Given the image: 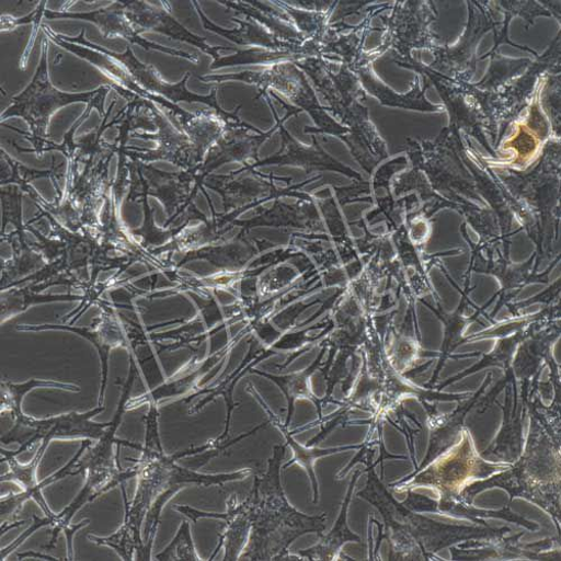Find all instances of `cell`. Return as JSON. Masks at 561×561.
I'll return each mask as SVG.
<instances>
[{"mask_svg": "<svg viewBox=\"0 0 561 561\" xmlns=\"http://www.w3.org/2000/svg\"><path fill=\"white\" fill-rule=\"evenodd\" d=\"M50 444L49 442H42L28 463L20 462L14 451H9L2 447V449H0V451H2V461L8 462L9 472L2 476V480L0 481H2V483H14L20 486L22 491L33 489L38 483L36 478L38 466Z\"/></svg>", "mask_w": 561, "mask_h": 561, "instance_id": "cell-40", "label": "cell"}, {"mask_svg": "<svg viewBox=\"0 0 561 561\" xmlns=\"http://www.w3.org/2000/svg\"><path fill=\"white\" fill-rule=\"evenodd\" d=\"M503 11L512 16H522L526 21V30L529 31L535 25V19L539 16L551 18L552 14L537 2H497Z\"/></svg>", "mask_w": 561, "mask_h": 561, "instance_id": "cell-47", "label": "cell"}, {"mask_svg": "<svg viewBox=\"0 0 561 561\" xmlns=\"http://www.w3.org/2000/svg\"><path fill=\"white\" fill-rule=\"evenodd\" d=\"M219 193L222 196L226 214H231L233 220L250 208L264 203L259 198L274 190L270 181L262 179H242L233 180L229 175H211L208 182H204L203 186Z\"/></svg>", "mask_w": 561, "mask_h": 561, "instance_id": "cell-26", "label": "cell"}, {"mask_svg": "<svg viewBox=\"0 0 561 561\" xmlns=\"http://www.w3.org/2000/svg\"><path fill=\"white\" fill-rule=\"evenodd\" d=\"M546 71L560 75V32L551 42L546 54L538 57V61L531 62L523 77L513 79L497 92V123L502 124L499 142L506 127L517 121L526 108L536 84Z\"/></svg>", "mask_w": 561, "mask_h": 561, "instance_id": "cell-12", "label": "cell"}, {"mask_svg": "<svg viewBox=\"0 0 561 561\" xmlns=\"http://www.w3.org/2000/svg\"><path fill=\"white\" fill-rule=\"evenodd\" d=\"M149 197L144 195L140 197L139 202L144 204L145 211V221L144 225L139 228L131 229L130 236L135 239L139 237L142 239L140 242V247L146 249L152 254H157L167 245L172 243L180 233L190 225L193 219H186L179 227H164L160 228L156 225L154 221V210L151 208L149 204Z\"/></svg>", "mask_w": 561, "mask_h": 561, "instance_id": "cell-38", "label": "cell"}, {"mask_svg": "<svg viewBox=\"0 0 561 561\" xmlns=\"http://www.w3.org/2000/svg\"><path fill=\"white\" fill-rule=\"evenodd\" d=\"M324 354V348L320 353L319 357L316 359V362L307 369L290 374V376L287 377H275L271 376V374L260 371V370H252V373L260 374L261 377L267 378L268 380L273 381L278 386L280 390L284 391V393L287 397L288 401V414L286 420V427H290L294 412H295V403L298 399H308L312 401L318 410L319 420L317 421V424L322 423V414H321V404L320 401L314 398V396L311 392L309 380L312 376V373L317 370L318 365L320 364V360Z\"/></svg>", "mask_w": 561, "mask_h": 561, "instance_id": "cell-35", "label": "cell"}, {"mask_svg": "<svg viewBox=\"0 0 561 561\" xmlns=\"http://www.w3.org/2000/svg\"><path fill=\"white\" fill-rule=\"evenodd\" d=\"M119 3L125 16L136 30H152L173 39L193 44L205 54L213 56L214 59L222 50V48H211L206 44L205 38L184 28L162 8L145 2H131V0H119Z\"/></svg>", "mask_w": 561, "mask_h": 561, "instance_id": "cell-23", "label": "cell"}, {"mask_svg": "<svg viewBox=\"0 0 561 561\" xmlns=\"http://www.w3.org/2000/svg\"><path fill=\"white\" fill-rule=\"evenodd\" d=\"M194 5L198 10V14L206 30L218 35L225 36L233 43L245 46H257V49H266L273 51H294L302 55L306 59L321 57V44L307 39L304 45L289 44L278 41L265 27L257 22L247 19H232L240 27L237 30H224L210 22L203 11L198 8L197 2Z\"/></svg>", "mask_w": 561, "mask_h": 561, "instance_id": "cell-22", "label": "cell"}, {"mask_svg": "<svg viewBox=\"0 0 561 561\" xmlns=\"http://www.w3.org/2000/svg\"><path fill=\"white\" fill-rule=\"evenodd\" d=\"M91 440H82V444L77 454L69 460V462L62 467L57 473L44 481L38 482L33 489L28 491H21L19 493H10L2 496L0 501V512H2V519L8 517L16 516L22 510L23 505L30 501H35L45 514V517L55 519L56 513L51 510L48 502L43 496V490L59 481L65 480L68 477H77L81 472L77 469V463L85 450L91 446Z\"/></svg>", "mask_w": 561, "mask_h": 561, "instance_id": "cell-29", "label": "cell"}, {"mask_svg": "<svg viewBox=\"0 0 561 561\" xmlns=\"http://www.w3.org/2000/svg\"><path fill=\"white\" fill-rule=\"evenodd\" d=\"M437 16L433 2H396L391 14L381 18L387 35L377 51L381 56L392 49L393 60L407 62L414 49L433 50L439 36L431 26Z\"/></svg>", "mask_w": 561, "mask_h": 561, "instance_id": "cell-8", "label": "cell"}, {"mask_svg": "<svg viewBox=\"0 0 561 561\" xmlns=\"http://www.w3.org/2000/svg\"><path fill=\"white\" fill-rule=\"evenodd\" d=\"M25 193L18 185L13 190H2L3 229L2 237L7 233L9 225L15 227L18 236L25 237V226L22 219V198Z\"/></svg>", "mask_w": 561, "mask_h": 561, "instance_id": "cell-46", "label": "cell"}, {"mask_svg": "<svg viewBox=\"0 0 561 561\" xmlns=\"http://www.w3.org/2000/svg\"><path fill=\"white\" fill-rule=\"evenodd\" d=\"M478 397L450 414L438 415L434 411L430 413L431 440L428 454L423 463L411 476L425 470L428 465L450 450L460 440L465 416L476 404Z\"/></svg>", "mask_w": 561, "mask_h": 561, "instance_id": "cell-27", "label": "cell"}, {"mask_svg": "<svg viewBox=\"0 0 561 561\" xmlns=\"http://www.w3.org/2000/svg\"><path fill=\"white\" fill-rule=\"evenodd\" d=\"M34 389L60 390L71 393H80L81 389L72 383H64L54 380L31 379L22 383L10 381L2 382V415L11 414L16 417L23 413L22 404L24 398Z\"/></svg>", "mask_w": 561, "mask_h": 561, "instance_id": "cell-39", "label": "cell"}, {"mask_svg": "<svg viewBox=\"0 0 561 561\" xmlns=\"http://www.w3.org/2000/svg\"><path fill=\"white\" fill-rule=\"evenodd\" d=\"M488 57L492 58L491 67L486 76L474 85L480 90L489 92H499L533 62L531 59H507L502 57L499 51L492 55H485L479 59V62Z\"/></svg>", "mask_w": 561, "mask_h": 561, "instance_id": "cell-41", "label": "cell"}, {"mask_svg": "<svg viewBox=\"0 0 561 561\" xmlns=\"http://www.w3.org/2000/svg\"><path fill=\"white\" fill-rule=\"evenodd\" d=\"M273 5L286 12L293 20L297 30L306 39L322 44L323 37L329 31L333 12H310L289 7L285 2H273Z\"/></svg>", "mask_w": 561, "mask_h": 561, "instance_id": "cell-43", "label": "cell"}, {"mask_svg": "<svg viewBox=\"0 0 561 561\" xmlns=\"http://www.w3.org/2000/svg\"><path fill=\"white\" fill-rule=\"evenodd\" d=\"M158 130L153 134H137L138 137L154 139L158 142L157 150H137L126 147L118 153L127 159L148 164L154 161H168L186 171L199 168L203 162L188 137L180 128H174L158 111Z\"/></svg>", "mask_w": 561, "mask_h": 561, "instance_id": "cell-15", "label": "cell"}, {"mask_svg": "<svg viewBox=\"0 0 561 561\" xmlns=\"http://www.w3.org/2000/svg\"><path fill=\"white\" fill-rule=\"evenodd\" d=\"M360 476L357 470L350 484L347 495L343 502L340 517L333 530L324 536H320V542L316 546L297 552L300 560H339L342 559V548L347 542H362V538L351 531L347 524V512L353 497L354 486Z\"/></svg>", "mask_w": 561, "mask_h": 561, "instance_id": "cell-34", "label": "cell"}, {"mask_svg": "<svg viewBox=\"0 0 561 561\" xmlns=\"http://www.w3.org/2000/svg\"><path fill=\"white\" fill-rule=\"evenodd\" d=\"M137 477L136 466L123 470L121 466L108 471H89L85 473V483L79 494L60 513L56 514L53 526V539L48 549L55 548L60 533H65L68 539V560H73L72 538L75 534L89 525L90 520H84L79 525L72 526L71 522L76 514L87 504L95 501L101 495L122 486L130 479Z\"/></svg>", "mask_w": 561, "mask_h": 561, "instance_id": "cell-13", "label": "cell"}, {"mask_svg": "<svg viewBox=\"0 0 561 561\" xmlns=\"http://www.w3.org/2000/svg\"><path fill=\"white\" fill-rule=\"evenodd\" d=\"M138 376L136 360L129 352V371L127 379L122 387V396L117 407V411L111 421V426L105 435L96 443L95 446L82 455L77 463V469L81 474L89 471H108L114 470L119 463V446L125 445L136 449L142 448L129 442H123L116 438V433L119 430L123 421L124 413L127 412V403L130 399L131 388Z\"/></svg>", "mask_w": 561, "mask_h": 561, "instance_id": "cell-16", "label": "cell"}, {"mask_svg": "<svg viewBox=\"0 0 561 561\" xmlns=\"http://www.w3.org/2000/svg\"><path fill=\"white\" fill-rule=\"evenodd\" d=\"M286 450L287 444L273 447L266 472L255 479L245 500L251 535L241 560H300L290 554L291 543L306 534L321 536L325 529V513L308 516L289 503L280 483V462Z\"/></svg>", "mask_w": 561, "mask_h": 561, "instance_id": "cell-1", "label": "cell"}, {"mask_svg": "<svg viewBox=\"0 0 561 561\" xmlns=\"http://www.w3.org/2000/svg\"><path fill=\"white\" fill-rule=\"evenodd\" d=\"M251 327H248V329L241 332L237 339H233L230 343L217 352H213L210 356L205 360L197 362V364L191 369L190 373H186L184 366L182 369H180L183 373L182 377L178 379L172 378L142 396L130 398L127 403V411H133L151 403L160 405L168 400L184 397L185 394L196 390L207 374L211 371V369H214L218 364L224 363V359L228 353L232 350L233 346L238 345V343L245 334L249 333Z\"/></svg>", "mask_w": 561, "mask_h": 561, "instance_id": "cell-20", "label": "cell"}, {"mask_svg": "<svg viewBox=\"0 0 561 561\" xmlns=\"http://www.w3.org/2000/svg\"><path fill=\"white\" fill-rule=\"evenodd\" d=\"M248 391L259 401V403L262 405V408L270 416V424H272L275 428H277L280 432V434L284 435V437L287 440V446H290V448L294 451L293 459L284 466V470L289 469V467L295 463L302 467V469L307 472L311 481V486L313 491V503L317 504L319 502V485L314 473L316 460L321 457L330 456L342 451L360 449L362 445H351L330 449H318L308 446H302L295 440L293 432H289V428L286 427L285 424L280 423L278 416L271 411L268 405L264 402V400H262L260 394L252 386L249 387Z\"/></svg>", "mask_w": 561, "mask_h": 561, "instance_id": "cell-28", "label": "cell"}, {"mask_svg": "<svg viewBox=\"0 0 561 561\" xmlns=\"http://www.w3.org/2000/svg\"><path fill=\"white\" fill-rule=\"evenodd\" d=\"M306 58L294 51H273L266 49H251L245 51L237 50L236 56L221 57L217 56L211 66V70L230 66H248V65H277L283 62H297Z\"/></svg>", "mask_w": 561, "mask_h": 561, "instance_id": "cell-42", "label": "cell"}, {"mask_svg": "<svg viewBox=\"0 0 561 561\" xmlns=\"http://www.w3.org/2000/svg\"><path fill=\"white\" fill-rule=\"evenodd\" d=\"M196 77L202 81L221 82L226 80H239L245 83L255 84L259 88V96L266 95L270 89L276 90L290 103L298 96L305 81L306 75L299 70L294 62L273 65L260 72L243 71L238 75H206Z\"/></svg>", "mask_w": 561, "mask_h": 561, "instance_id": "cell-24", "label": "cell"}, {"mask_svg": "<svg viewBox=\"0 0 561 561\" xmlns=\"http://www.w3.org/2000/svg\"><path fill=\"white\" fill-rule=\"evenodd\" d=\"M102 313L93 319L90 325H70V324H19L18 332L41 333L48 331L68 332L84 339L96 348L102 365V383L99 405L104 407L107 390L110 359L114 350H129L128 340L124 330L123 321L118 311L112 306L110 300L103 299L98 306Z\"/></svg>", "mask_w": 561, "mask_h": 561, "instance_id": "cell-10", "label": "cell"}, {"mask_svg": "<svg viewBox=\"0 0 561 561\" xmlns=\"http://www.w3.org/2000/svg\"><path fill=\"white\" fill-rule=\"evenodd\" d=\"M294 64L306 73V77L311 79L316 90L330 105L325 107V111L333 114L334 117L354 104L365 101L366 92L358 77L347 66L342 65L340 72L335 75L333 66L322 57Z\"/></svg>", "mask_w": 561, "mask_h": 561, "instance_id": "cell-11", "label": "cell"}, {"mask_svg": "<svg viewBox=\"0 0 561 561\" xmlns=\"http://www.w3.org/2000/svg\"><path fill=\"white\" fill-rule=\"evenodd\" d=\"M274 353L272 351L262 350V351H255L253 345L251 346V350L244 360L241 363L239 368L237 370H233L230 376L216 386L213 389H204L202 391H198L196 393H193L188 398L184 399L183 401L188 403L193 399L198 397H205L199 402H197L192 409L190 410V414H197L199 413L207 404L213 402L217 397H224L225 403H226V421H225V428L222 434L215 440L211 442L214 445V455L215 457L220 453L224 451L226 448L233 444H238L244 438H248L252 435H255L259 431L265 428L270 423L262 424L257 427H255L250 433L243 434L242 436L238 437L236 440L228 442L229 431H230V423H231V416L233 410H236L237 407H239L236 401H233V390H236V387L240 379L244 376V374L252 369L254 365H256L260 360H263L270 356H272Z\"/></svg>", "mask_w": 561, "mask_h": 561, "instance_id": "cell-17", "label": "cell"}, {"mask_svg": "<svg viewBox=\"0 0 561 561\" xmlns=\"http://www.w3.org/2000/svg\"><path fill=\"white\" fill-rule=\"evenodd\" d=\"M125 271L126 268L117 270V272L112 277L103 280V283H101L99 279L96 283H88L85 288L82 290V300L80 301L78 308L66 314L65 318H62V321L66 322V324L72 325L91 306H99L103 300V295L106 291L125 283L126 279L122 280L119 278Z\"/></svg>", "mask_w": 561, "mask_h": 561, "instance_id": "cell-44", "label": "cell"}, {"mask_svg": "<svg viewBox=\"0 0 561 561\" xmlns=\"http://www.w3.org/2000/svg\"><path fill=\"white\" fill-rule=\"evenodd\" d=\"M353 72L358 77L365 92L376 98L382 106L427 113H442L444 110L443 106L434 105L426 100L425 93L432 82L425 77L424 85H421L419 77L415 76L412 89L408 93H397L374 75L370 65L356 68Z\"/></svg>", "mask_w": 561, "mask_h": 561, "instance_id": "cell-25", "label": "cell"}, {"mask_svg": "<svg viewBox=\"0 0 561 561\" xmlns=\"http://www.w3.org/2000/svg\"><path fill=\"white\" fill-rule=\"evenodd\" d=\"M81 300L82 296L70 294L42 295L33 290L30 286L9 289L2 291V312H0L2 325L34 306L56 302H80Z\"/></svg>", "mask_w": 561, "mask_h": 561, "instance_id": "cell-37", "label": "cell"}, {"mask_svg": "<svg viewBox=\"0 0 561 561\" xmlns=\"http://www.w3.org/2000/svg\"><path fill=\"white\" fill-rule=\"evenodd\" d=\"M285 122L279 125V135L283 139V147L279 151L263 161H256L253 164H245L241 171L253 170L255 168L277 164V165H294L300 167L310 173L313 170H331L346 174L350 178L362 179L354 170L337 162L330 154H327L322 147L318 144L316 135L312 136L313 145L306 147L298 142V140L285 128Z\"/></svg>", "mask_w": 561, "mask_h": 561, "instance_id": "cell-19", "label": "cell"}, {"mask_svg": "<svg viewBox=\"0 0 561 561\" xmlns=\"http://www.w3.org/2000/svg\"><path fill=\"white\" fill-rule=\"evenodd\" d=\"M34 523L33 525L23 533L19 538H16L11 545L2 549V554H0V559L7 560V558L18 550L36 530L44 527H53L54 520L53 518L45 517L44 519H39L36 516H33Z\"/></svg>", "mask_w": 561, "mask_h": 561, "instance_id": "cell-48", "label": "cell"}, {"mask_svg": "<svg viewBox=\"0 0 561 561\" xmlns=\"http://www.w3.org/2000/svg\"><path fill=\"white\" fill-rule=\"evenodd\" d=\"M99 405L87 412H70L45 419H36L24 412L14 417V426L2 436V444L20 445L16 456L28 451L36 443L54 440H91L99 442L106 433L111 423L100 424L93 417L105 411Z\"/></svg>", "mask_w": 561, "mask_h": 561, "instance_id": "cell-6", "label": "cell"}, {"mask_svg": "<svg viewBox=\"0 0 561 561\" xmlns=\"http://www.w3.org/2000/svg\"><path fill=\"white\" fill-rule=\"evenodd\" d=\"M469 5V23L459 41L449 46H435L432 50L435 61L428 67L433 71L455 81H469L477 72L479 64L478 45L481 38L496 25L491 4L488 2H467Z\"/></svg>", "mask_w": 561, "mask_h": 561, "instance_id": "cell-9", "label": "cell"}, {"mask_svg": "<svg viewBox=\"0 0 561 561\" xmlns=\"http://www.w3.org/2000/svg\"><path fill=\"white\" fill-rule=\"evenodd\" d=\"M501 488L513 497L520 496L542 507L560 523V442L552 438L535 419L526 451L516 463L489 480L467 486L460 500L472 503L485 490Z\"/></svg>", "mask_w": 561, "mask_h": 561, "instance_id": "cell-3", "label": "cell"}, {"mask_svg": "<svg viewBox=\"0 0 561 561\" xmlns=\"http://www.w3.org/2000/svg\"><path fill=\"white\" fill-rule=\"evenodd\" d=\"M367 463L368 481L366 488L357 493L376 506L382 514L385 530L377 540L376 552L386 538L390 545L389 560H431L439 550L466 540H484L505 536L508 528L492 529L466 527L436 523L425 514L414 512L398 502L380 481L376 467L380 463Z\"/></svg>", "mask_w": 561, "mask_h": 561, "instance_id": "cell-2", "label": "cell"}, {"mask_svg": "<svg viewBox=\"0 0 561 561\" xmlns=\"http://www.w3.org/2000/svg\"><path fill=\"white\" fill-rule=\"evenodd\" d=\"M122 492L125 503V516L122 526L110 537L89 535L88 539L99 546L114 549L122 560H145L144 525L156 497L144 486L136 485L134 499L128 502L124 484Z\"/></svg>", "mask_w": 561, "mask_h": 561, "instance_id": "cell-14", "label": "cell"}, {"mask_svg": "<svg viewBox=\"0 0 561 561\" xmlns=\"http://www.w3.org/2000/svg\"><path fill=\"white\" fill-rule=\"evenodd\" d=\"M2 242H10L14 252L12 259L2 263V278H0L2 291L16 288L23 279L48 264L43 254L26 241V237L12 232L10 236L2 237Z\"/></svg>", "mask_w": 561, "mask_h": 561, "instance_id": "cell-32", "label": "cell"}, {"mask_svg": "<svg viewBox=\"0 0 561 561\" xmlns=\"http://www.w3.org/2000/svg\"><path fill=\"white\" fill-rule=\"evenodd\" d=\"M156 560L162 561H199L204 560L197 552L190 522H183L168 547L156 556Z\"/></svg>", "mask_w": 561, "mask_h": 561, "instance_id": "cell-45", "label": "cell"}, {"mask_svg": "<svg viewBox=\"0 0 561 561\" xmlns=\"http://www.w3.org/2000/svg\"><path fill=\"white\" fill-rule=\"evenodd\" d=\"M335 118L350 128V134L343 140L352 156L369 174L378 163L389 157L383 138L370 122L368 110L362 103L354 104Z\"/></svg>", "mask_w": 561, "mask_h": 561, "instance_id": "cell-18", "label": "cell"}, {"mask_svg": "<svg viewBox=\"0 0 561 561\" xmlns=\"http://www.w3.org/2000/svg\"><path fill=\"white\" fill-rule=\"evenodd\" d=\"M42 16L46 19L64 18L85 20L98 24L105 38L123 37L129 42L142 46V48L146 50L160 51L172 57L184 58L195 64L198 62V59L190 54L164 48L162 45L154 44L140 37L135 26L125 16L123 7L119 2L114 3L111 8H106L96 12L71 14L69 12L42 11Z\"/></svg>", "mask_w": 561, "mask_h": 561, "instance_id": "cell-21", "label": "cell"}, {"mask_svg": "<svg viewBox=\"0 0 561 561\" xmlns=\"http://www.w3.org/2000/svg\"><path fill=\"white\" fill-rule=\"evenodd\" d=\"M245 232H241L238 239L224 245H207L198 250H192L185 254L180 265L195 260H207L211 264L222 267H239L247 262L254 252L252 245L245 241Z\"/></svg>", "mask_w": 561, "mask_h": 561, "instance_id": "cell-36", "label": "cell"}, {"mask_svg": "<svg viewBox=\"0 0 561 561\" xmlns=\"http://www.w3.org/2000/svg\"><path fill=\"white\" fill-rule=\"evenodd\" d=\"M511 463L492 462L479 454L472 436L462 430L460 440L455 447L426 467L427 470L409 476L391 486L399 492L412 490L414 486H431L438 491L439 505L461 501V492L478 479H485L495 472H502Z\"/></svg>", "mask_w": 561, "mask_h": 561, "instance_id": "cell-4", "label": "cell"}, {"mask_svg": "<svg viewBox=\"0 0 561 561\" xmlns=\"http://www.w3.org/2000/svg\"><path fill=\"white\" fill-rule=\"evenodd\" d=\"M221 5L236 11L237 14L245 15L263 27H265L278 41L304 45L307 39L297 30L290 16L283 10H273L261 2H219Z\"/></svg>", "mask_w": 561, "mask_h": 561, "instance_id": "cell-31", "label": "cell"}, {"mask_svg": "<svg viewBox=\"0 0 561 561\" xmlns=\"http://www.w3.org/2000/svg\"><path fill=\"white\" fill-rule=\"evenodd\" d=\"M222 522L225 529L209 560H214L221 548L225 551V561L241 560L251 535L250 513L245 501L240 503L236 496H230Z\"/></svg>", "mask_w": 561, "mask_h": 561, "instance_id": "cell-30", "label": "cell"}, {"mask_svg": "<svg viewBox=\"0 0 561 561\" xmlns=\"http://www.w3.org/2000/svg\"><path fill=\"white\" fill-rule=\"evenodd\" d=\"M231 225L242 227L243 232L257 226L322 229L313 205L298 203L290 206L279 202H276L272 209L262 210L253 219L233 220Z\"/></svg>", "mask_w": 561, "mask_h": 561, "instance_id": "cell-33", "label": "cell"}, {"mask_svg": "<svg viewBox=\"0 0 561 561\" xmlns=\"http://www.w3.org/2000/svg\"><path fill=\"white\" fill-rule=\"evenodd\" d=\"M124 158L127 161L131 184L127 201L137 202L144 195L159 199L169 216L165 227H172L171 224L194 205L193 199L203 190L204 182L196 169L167 173L149 164Z\"/></svg>", "mask_w": 561, "mask_h": 561, "instance_id": "cell-7", "label": "cell"}, {"mask_svg": "<svg viewBox=\"0 0 561 561\" xmlns=\"http://www.w3.org/2000/svg\"><path fill=\"white\" fill-rule=\"evenodd\" d=\"M46 66L48 65H46V41H44L41 65L32 83L21 95L12 100L11 107L2 114V119L19 116L28 123L31 135L26 136L31 139L37 157H43L46 151L50 150L64 152L62 147L46 138L50 118L58 110L72 103L91 104L98 102L105 99L107 91L112 89L111 85H107L98 91L76 93V95L75 93L60 92L51 84L48 78V67Z\"/></svg>", "mask_w": 561, "mask_h": 561, "instance_id": "cell-5", "label": "cell"}]
</instances>
